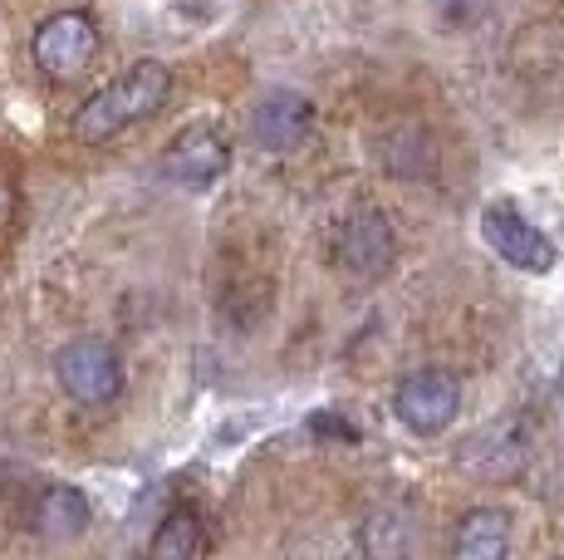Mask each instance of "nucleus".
<instances>
[{
	"instance_id": "1",
	"label": "nucleus",
	"mask_w": 564,
	"mask_h": 560,
	"mask_svg": "<svg viewBox=\"0 0 564 560\" xmlns=\"http://www.w3.org/2000/svg\"><path fill=\"white\" fill-rule=\"evenodd\" d=\"M167 99H172V69L162 60H138L108 89L84 99V109L74 114V138L79 143H108V138L128 133V128L162 114Z\"/></svg>"
},
{
	"instance_id": "2",
	"label": "nucleus",
	"mask_w": 564,
	"mask_h": 560,
	"mask_svg": "<svg viewBox=\"0 0 564 560\" xmlns=\"http://www.w3.org/2000/svg\"><path fill=\"white\" fill-rule=\"evenodd\" d=\"M54 379L79 408H108L123 394V359L108 340L79 335L54 354Z\"/></svg>"
},
{
	"instance_id": "3",
	"label": "nucleus",
	"mask_w": 564,
	"mask_h": 560,
	"mask_svg": "<svg viewBox=\"0 0 564 560\" xmlns=\"http://www.w3.org/2000/svg\"><path fill=\"white\" fill-rule=\"evenodd\" d=\"M99 50H104V35L94 25V15H84V10H54L50 20H40L35 40H30L35 64L59 84L79 79L99 60Z\"/></svg>"
},
{
	"instance_id": "4",
	"label": "nucleus",
	"mask_w": 564,
	"mask_h": 560,
	"mask_svg": "<svg viewBox=\"0 0 564 560\" xmlns=\"http://www.w3.org/2000/svg\"><path fill=\"white\" fill-rule=\"evenodd\" d=\"M393 413L408 433L442 438L462 413V384L447 369H412L393 389Z\"/></svg>"
},
{
	"instance_id": "5",
	"label": "nucleus",
	"mask_w": 564,
	"mask_h": 560,
	"mask_svg": "<svg viewBox=\"0 0 564 560\" xmlns=\"http://www.w3.org/2000/svg\"><path fill=\"white\" fill-rule=\"evenodd\" d=\"M481 241L491 246L506 266H516V271H525V276H545V271H555V261H560L555 241H550L516 202H491V207L481 212Z\"/></svg>"
},
{
	"instance_id": "6",
	"label": "nucleus",
	"mask_w": 564,
	"mask_h": 560,
	"mask_svg": "<svg viewBox=\"0 0 564 560\" xmlns=\"http://www.w3.org/2000/svg\"><path fill=\"white\" fill-rule=\"evenodd\" d=\"M226 168H231V148H226V138L216 133L212 123H197V128H187V133H177L158 158L162 177L177 182V187H192V192L212 187Z\"/></svg>"
},
{
	"instance_id": "7",
	"label": "nucleus",
	"mask_w": 564,
	"mask_h": 560,
	"mask_svg": "<svg viewBox=\"0 0 564 560\" xmlns=\"http://www.w3.org/2000/svg\"><path fill=\"white\" fill-rule=\"evenodd\" d=\"M310 128H314V104L300 89H270L251 109V118H246L251 143L265 148V153H290V148H300L310 138Z\"/></svg>"
},
{
	"instance_id": "8",
	"label": "nucleus",
	"mask_w": 564,
	"mask_h": 560,
	"mask_svg": "<svg viewBox=\"0 0 564 560\" xmlns=\"http://www.w3.org/2000/svg\"><path fill=\"white\" fill-rule=\"evenodd\" d=\"M89 521H94V506L79 487H69V482H45V487H35L30 506L20 511V526L50 536V541H74V536L89 531Z\"/></svg>"
},
{
	"instance_id": "9",
	"label": "nucleus",
	"mask_w": 564,
	"mask_h": 560,
	"mask_svg": "<svg viewBox=\"0 0 564 560\" xmlns=\"http://www.w3.org/2000/svg\"><path fill=\"white\" fill-rule=\"evenodd\" d=\"M393 256H398V236H393V226H388L383 212L364 207V212H354V217L344 222V231H339L344 271L373 280V276H383L388 266H393Z\"/></svg>"
},
{
	"instance_id": "10",
	"label": "nucleus",
	"mask_w": 564,
	"mask_h": 560,
	"mask_svg": "<svg viewBox=\"0 0 564 560\" xmlns=\"http://www.w3.org/2000/svg\"><path fill=\"white\" fill-rule=\"evenodd\" d=\"M506 551H511V511L501 506H471L452 531L457 560H501Z\"/></svg>"
},
{
	"instance_id": "11",
	"label": "nucleus",
	"mask_w": 564,
	"mask_h": 560,
	"mask_svg": "<svg viewBox=\"0 0 564 560\" xmlns=\"http://www.w3.org/2000/svg\"><path fill=\"white\" fill-rule=\"evenodd\" d=\"M202 551H206V536H202L197 511H187V506L167 511V521H162L158 536H153V556H162V560H187V556H202Z\"/></svg>"
},
{
	"instance_id": "12",
	"label": "nucleus",
	"mask_w": 564,
	"mask_h": 560,
	"mask_svg": "<svg viewBox=\"0 0 564 560\" xmlns=\"http://www.w3.org/2000/svg\"><path fill=\"white\" fill-rule=\"evenodd\" d=\"M432 143H427V133L422 128H398L393 138H388V148H383V163L393 177H427L432 172Z\"/></svg>"
},
{
	"instance_id": "13",
	"label": "nucleus",
	"mask_w": 564,
	"mask_h": 560,
	"mask_svg": "<svg viewBox=\"0 0 564 560\" xmlns=\"http://www.w3.org/2000/svg\"><path fill=\"white\" fill-rule=\"evenodd\" d=\"M408 521H403V516H398V511H378V516H368V521H364V551H403V546H408Z\"/></svg>"
},
{
	"instance_id": "14",
	"label": "nucleus",
	"mask_w": 564,
	"mask_h": 560,
	"mask_svg": "<svg viewBox=\"0 0 564 560\" xmlns=\"http://www.w3.org/2000/svg\"><path fill=\"white\" fill-rule=\"evenodd\" d=\"M310 433L324 438V443H359V428H354L344 413H329V408L310 418Z\"/></svg>"
}]
</instances>
